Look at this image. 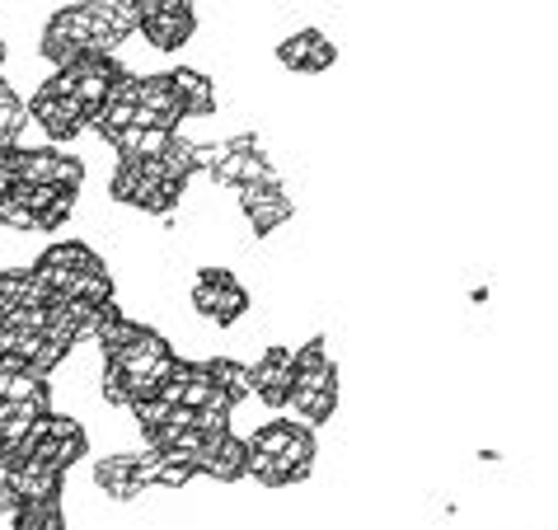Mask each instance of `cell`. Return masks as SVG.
Wrapping results in <instances>:
<instances>
[{"mask_svg": "<svg viewBox=\"0 0 558 530\" xmlns=\"http://www.w3.org/2000/svg\"><path fill=\"white\" fill-rule=\"evenodd\" d=\"M104 193L113 207H132L146 216H174L179 202L189 197V189L169 179L160 160H142V155H118Z\"/></svg>", "mask_w": 558, "mask_h": 530, "instance_id": "obj_1", "label": "cell"}, {"mask_svg": "<svg viewBox=\"0 0 558 530\" xmlns=\"http://www.w3.org/2000/svg\"><path fill=\"white\" fill-rule=\"evenodd\" d=\"M254 310V291L240 282L230 263H203L193 273L189 287V315L211 324V329H235L240 320H250Z\"/></svg>", "mask_w": 558, "mask_h": 530, "instance_id": "obj_2", "label": "cell"}, {"mask_svg": "<svg viewBox=\"0 0 558 530\" xmlns=\"http://www.w3.org/2000/svg\"><path fill=\"white\" fill-rule=\"evenodd\" d=\"M277 67H282L287 75H305V81H319V75H329L338 67V43L324 34L319 24H301V28H291V34L277 38Z\"/></svg>", "mask_w": 558, "mask_h": 530, "instance_id": "obj_3", "label": "cell"}, {"mask_svg": "<svg viewBox=\"0 0 558 530\" xmlns=\"http://www.w3.org/2000/svg\"><path fill=\"white\" fill-rule=\"evenodd\" d=\"M89 483L104 503H142L150 493V474H146V450H108L95 456L89 465Z\"/></svg>", "mask_w": 558, "mask_h": 530, "instance_id": "obj_4", "label": "cell"}, {"mask_svg": "<svg viewBox=\"0 0 558 530\" xmlns=\"http://www.w3.org/2000/svg\"><path fill=\"white\" fill-rule=\"evenodd\" d=\"M235 202L254 240H272L277 230L296 221V197L287 193V183H244L235 189Z\"/></svg>", "mask_w": 558, "mask_h": 530, "instance_id": "obj_5", "label": "cell"}, {"mask_svg": "<svg viewBox=\"0 0 558 530\" xmlns=\"http://www.w3.org/2000/svg\"><path fill=\"white\" fill-rule=\"evenodd\" d=\"M99 263H108V258L89 240H52L34 258V277L48 287V296H71L75 277L89 273V268H99Z\"/></svg>", "mask_w": 558, "mask_h": 530, "instance_id": "obj_6", "label": "cell"}, {"mask_svg": "<svg viewBox=\"0 0 558 530\" xmlns=\"http://www.w3.org/2000/svg\"><path fill=\"white\" fill-rule=\"evenodd\" d=\"M28 118H34V128L48 136L52 146H71L75 136L89 132V108L71 95H52V89H34Z\"/></svg>", "mask_w": 558, "mask_h": 530, "instance_id": "obj_7", "label": "cell"}, {"mask_svg": "<svg viewBox=\"0 0 558 530\" xmlns=\"http://www.w3.org/2000/svg\"><path fill=\"white\" fill-rule=\"evenodd\" d=\"M250 366H254V399L272 413L287 409L291 385H296V342H268Z\"/></svg>", "mask_w": 558, "mask_h": 530, "instance_id": "obj_8", "label": "cell"}, {"mask_svg": "<svg viewBox=\"0 0 558 530\" xmlns=\"http://www.w3.org/2000/svg\"><path fill=\"white\" fill-rule=\"evenodd\" d=\"M89 174L85 155H71V150H57V146H24L20 150V183H52V189H75Z\"/></svg>", "mask_w": 558, "mask_h": 530, "instance_id": "obj_9", "label": "cell"}, {"mask_svg": "<svg viewBox=\"0 0 558 530\" xmlns=\"http://www.w3.org/2000/svg\"><path fill=\"white\" fill-rule=\"evenodd\" d=\"M89 24H95V52L118 57L128 43L142 34V14L132 0H85Z\"/></svg>", "mask_w": 558, "mask_h": 530, "instance_id": "obj_10", "label": "cell"}, {"mask_svg": "<svg viewBox=\"0 0 558 530\" xmlns=\"http://www.w3.org/2000/svg\"><path fill=\"white\" fill-rule=\"evenodd\" d=\"M136 122H146V128H169V132L183 128V104L174 95L169 71H142L136 75Z\"/></svg>", "mask_w": 558, "mask_h": 530, "instance_id": "obj_11", "label": "cell"}, {"mask_svg": "<svg viewBox=\"0 0 558 530\" xmlns=\"http://www.w3.org/2000/svg\"><path fill=\"white\" fill-rule=\"evenodd\" d=\"M197 470H203V479H211L216 489H235L240 479H250V436H240V432L211 436L207 450L197 456Z\"/></svg>", "mask_w": 558, "mask_h": 530, "instance_id": "obj_12", "label": "cell"}, {"mask_svg": "<svg viewBox=\"0 0 558 530\" xmlns=\"http://www.w3.org/2000/svg\"><path fill=\"white\" fill-rule=\"evenodd\" d=\"M203 34V20H197V10H165V14H146L142 20V38L150 52H183L189 43Z\"/></svg>", "mask_w": 558, "mask_h": 530, "instance_id": "obj_13", "label": "cell"}, {"mask_svg": "<svg viewBox=\"0 0 558 530\" xmlns=\"http://www.w3.org/2000/svg\"><path fill=\"white\" fill-rule=\"evenodd\" d=\"M14 493H20V503H61V493H66V470H57L43 456H24L14 460Z\"/></svg>", "mask_w": 558, "mask_h": 530, "instance_id": "obj_14", "label": "cell"}, {"mask_svg": "<svg viewBox=\"0 0 558 530\" xmlns=\"http://www.w3.org/2000/svg\"><path fill=\"white\" fill-rule=\"evenodd\" d=\"M169 81H174L183 118H216V113H221V85H216L211 71H203V67H174V71H169Z\"/></svg>", "mask_w": 558, "mask_h": 530, "instance_id": "obj_15", "label": "cell"}, {"mask_svg": "<svg viewBox=\"0 0 558 530\" xmlns=\"http://www.w3.org/2000/svg\"><path fill=\"white\" fill-rule=\"evenodd\" d=\"M203 366L211 371V381L221 385L235 403H250V399H254V366H250V362H240V357H221V352H216V357H207Z\"/></svg>", "mask_w": 558, "mask_h": 530, "instance_id": "obj_16", "label": "cell"}, {"mask_svg": "<svg viewBox=\"0 0 558 530\" xmlns=\"http://www.w3.org/2000/svg\"><path fill=\"white\" fill-rule=\"evenodd\" d=\"M169 142H174V132H169V128H146V122H132V128L113 142V150L118 155H142V160H160V155L169 150Z\"/></svg>", "mask_w": 558, "mask_h": 530, "instance_id": "obj_17", "label": "cell"}, {"mask_svg": "<svg viewBox=\"0 0 558 530\" xmlns=\"http://www.w3.org/2000/svg\"><path fill=\"white\" fill-rule=\"evenodd\" d=\"M10 530H71L61 503H20L10 511Z\"/></svg>", "mask_w": 558, "mask_h": 530, "instance_id": "obj_18", "label": "cell"}, {"mask_svg": "<svg viewBox=\"0 0 558 530\" xmlns=\"http://www.w3.org/2000/svg\"><path fill=\"white\" fill-rule=\"evenodd\" d=\"M160 165H165L169 179L189 189V183L197 179V142H193L189 132H174V142H169V150L160 155Z\"/></svg>", "mask_w": 558, "mask_h": 530, "instance_id": "obj_19", "label": "cell"}, {"mask_svg": "<svg viewBox=\"0 0 558 530\" xmlns=\"http://www.w3.org/2000/svg\"><path fill=\"white\" fill-rule=\"evenodd\" d=\"M20 150L24 146H0V197L20 183Z\"/></svg>", "mask_w": 558, "mask_h": 530, "instance_id": "obj_20", "label": "cell"}, {"mask_svg": "<svg viewBox=\"0 0 558 530\" xmlns=\"http://www.w3.org/2000/svg\"><path fill=\"white\" fill-rule=\"evenodd\" d=\"M132 5L146 20V14H165V10H197L203 0H132Z\"/></svg>", "mask_w": 558, "mask_h": 530, "instance_id": "obj_21", "label": "cell"}, {"mask_svg": "<svg viewBox=\"0 0 558 530\" xmlns=\"http://www.w3.org/2000/svg\"><path fill=\"white\" fill-rule=\"evenodd\" d=\"M0 67H5V38H0Z\"/></svg>", "mask_w": 558, "mask_h": 530, "instance_id": "obj_22", "label": "cell"}, {"mask_svg": "<svg viewBox=\"0 0 558 530\" xmlns=\"http://www.w3.org/2000/svg\"><path fill=\"white\" fill-rule=\"evenodd\" d=\"M0 10H5V5H0Z\"/></svg>", "mask_w": 558, "mask_h": 530, "instance_id": "obj_23", "label": "cell"}]
</instances>
